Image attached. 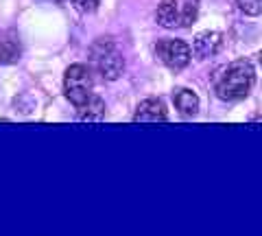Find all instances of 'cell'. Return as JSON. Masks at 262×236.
<instances>
[{"label":"cell","instance_id":"6da1fadb","mask_svg":"<svg viewBox=\"0 0 262 236\" xmlns=\"http://www.w3.org/2000/svg\"><path fill=\"white\" fill-rule=\"evenodd\" d=\"M256 81V72L247 59H236L221 70L214 81V90L221 101H241L249 94Z\"/></svg>","mask_w":262,"mask_h":236},{"label":"cell","instance_id":"ba28073f","mask_svg":"<svg viewBox=\"0 0 262 236\" xmlns=\"http://www.w3.org/2000/svg\"><path fill=\"white\" fill-rule=\"evenodd\" d=\"M175 105L184 116H194L199 112V96L192 90H188V88H182V90L175 92Z\"/></svg>","mask_w":262,"mask_h":236},{"label":"cell","instance_id":"52a82bcc","mask_svg":"<svg viewBox=\"0 0 262 236\" xmlns=\"http://www.w3.org/2000/svg\"><path fill=\"white\" fill-rule=\"evenodd\" d=\"M155 20L164 29L182 27V9H179L177 0H162L158 7V13H155Z\"/></svg>","mask_w":262,"mask_h":236},{"label":"cell","instance_id":"5b68a950","mask_svg":"<svg viewBox=\"0 0 262 236\" xmlns=\"http://www.w3.org/2000/svg\"><path fill=\"white\" fill-rule=\"evenodd\" d=\"M221 46H223V33H219V31H203V33L194 37L192 53L199 59H208V57H214L221 51Z\"/></svg>","mask_w":262,"mask_h":236},{"label":"cell","instance_id":"9c48e42d","mask_svg":"<svg viewBox=\"0 0 262 236\" xmlns=\"http://www.w3.org/2000/svg\"><path fill=\"white\" fill-rule=\"evenodd\" d=\"M22 55V48L18 37L13 35H5L0 39V63H15Z\"/></svg>","mask_w":262,"mask_h":236},{"label":"cell","instance_id":"30bf717a","mask_svg":"<svg viewBox=\"0 0 262 236\" xmlns=\"http://www.w3.org/2000/svg\"><path fill=\"white\" fill-rule=\"evenodd\" d=\"M77 112H79V118H83V120H98L105 116V103L103 99L92 94L83 105H79Z\"/></svg>","mask_w":262,"mask_h":236},{"label":"cell","instance_id":"8992f818","mask_svg":"<svg viewBox=\"0 0 262 236\" xmlns=\"http://www.w3.org/2000/svg\"><path fill=\"white\" fill-rule=\"evenodd\" d=\"M168 118L166 114V105H164L160 99H146L138 105V110L134 114L136 123H164Z\"/></svg>","mask_w":262,"mask_h":236},{"label":"cell","instance_id":"5bb4252c","mask_svg":"<svg viewBox=\"0 0 262 236\" xmlns=\"http://www.w3.org/2000/svg\"><path fill=\"white\" fill-rule=\"evenodd\" d=\"M260 63H262V53H260Z\"/></svg>","mask_w":262,"mask_h":236},{"label":"cell","instance_id":"277c9868","mask_svg":"<svg viewBox=\"0 0 262 236\" xmlns=\"http://www.w3.org/2000/svg\"><path fill=\"white\" fill-rule=\"evenodd\" d=\"M155 55L160 57V61L164 66H168L170 70H182L190 63L192 48L182 39H162L155 46Z\"/></svg>","mask_w":262,"mask_h":236},{"label":"cell","instance_id":"7a4b0ae2","mask_svg":"<svg viewBox=\"0 0 262 236\" xmlns=\"http://www.w3.org/2000/svg\"><path fill=\"white\" fill-rule=\"evenodd\" d=\"M92 63L98 75L107 81H116L122 75V70H125L122 55L110 39H98L92 46Z\"/></svg>","mask_w":262,"mask_h":236},{"label":"cell","instance_id":"7c38bea8","mask_svg":"<svg viewBox=\"0 0 262 236\" xmlns=\"http://www.w3.org/2000/svg\"><path fill=\"white\" fill-rule=\"evenodd\" d=\"M196 18V5L194 3H186V7L182 9V27H190Z\"/></svg>","mask_w":262,"mask_h":236},{"label":"cell","instance_id":"4fadbf2b","mask_svg":"<svg viewBox=\"0 0 262 236\" xmlns=\"http://www.w3.org/2000/svg\"><path fill=\"white\" fill-rule=\"evenodd\" d=\"M72 5H75V9L79 11H83V13H90V11H94L98 5H101V0H70Z\"/></svg>","mask_w":262,"mask_h":236},{"label":"cell","instance_id":"3957f363","mask_svg":"<svg viewBox=\"0 0 262 236\" xmlns=\"http://www.w3.org/2000/svg\"><path fill=\"white\" fill-rule=\"evenodd\" d=\"M92 85H94L92 72H90V68L83 66V63H72V66L66 70L63 92L75 108L83 105L90 96H92Z\"/></svg>","mask_w":262,"mask_h":236},{"label":"cell","instance_id":"8fae6325","mask_svg":"<svg viewBox=\"0 0 262 236\" xmlns=\"http://www.w3.org/2000/svg\"><path fill=\"white\" fill-rule=\"evenodd\" d=\"M238 9L247 15H260L262 13V0H236Z\"/></svg>","mask_w":262,"mask_h":236}]
</instances>
